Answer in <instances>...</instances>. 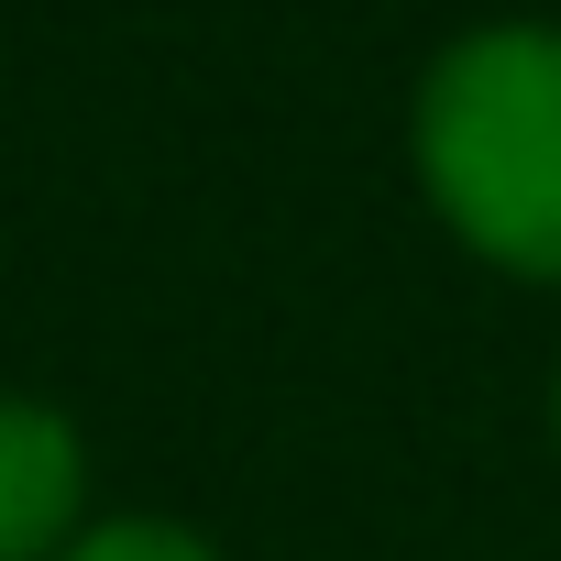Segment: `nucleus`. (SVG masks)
<instances>
[{"instance_id": "f257e3e1", "label": "nucleus", "mask_w": 561, "mask_h": 561, "mask_svg": "<svg viewBox=\"0 0 561 561\" xmlns=\"http://www.w3.org/2000/svg\"><path fill=\"white\" fill-rule=\"evenodd\" d=\"M419 176L484 264L561 275V34L550 23H484L430 67Z\"/></svg>"}, {"instance_id": "f03ea898", "label": "nucleus", "mask_w": 561, "mask_h": 561, "mask_svg": "<svg viewBox=\"0 0 561 561\" xmlns=\"http://www.w3.org/2000/svg\"><path fill=\"white\" fill-rule=\"evenodd\" d=\"M78 430L34 397H0V561H45L78 517Z\"/></svg>"}, {"instance_id": "7ed1b4c3", "label": "nucleus", "mask_w": 561, "mask_h": 561, "mask_svg": "<svg viewBox=\"0 0 561 561\" xmlns=\"http://www.w3.org/2000/svg\"><path fill=\"white\" fill-rule=\"evenodd\" d=\"M56 561H209V539H187V528H154V517H122V528H89V539H67Z\"/></svg>"}]
</instances>
